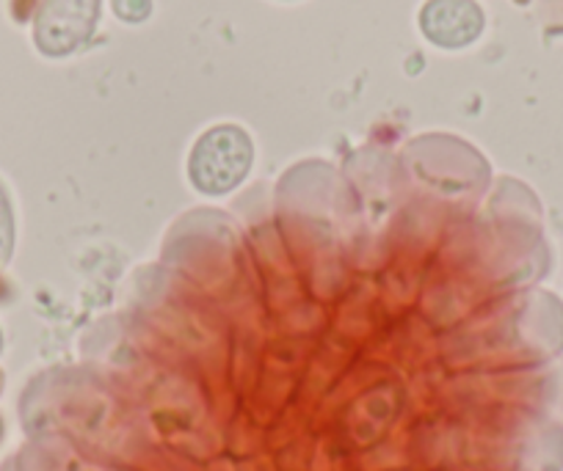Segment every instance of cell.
<instances>
[{"label": "cell", "instance_id": "6da1fadb", "mask_svg": "<svg viewBox=\"0 0 563 471\" xmlns=\"http://www.w3.org/2000/svg\"><path fill=\"white\" fill-rule=\"evenodd\" d=\"M252 144L238 127H216L191 152V180L205 193H224L246 177Z\"/></svg>", "mask_w": 563, "mask_h": 471}, {"label": "cell", "instance_id": "7a4b0ae2", "mask_svg": "<svg viewBox=\"0 0 563 471\" xmlns=\"http://www.w3.org/2000/svg\"><path fill=\"white\" fill-rule=\"evenodd\" d=\"M100 0H45L36 20V42L51 56L75 51L91 34Z\"/></svg>", "mask_w": 563, "mask_h": 471}, {"label": "cell", "instance_id": "3957f363", "mask_svg": "<svg viewBox=\"0 0 563 471\" xmlns=\"http://www.w3.org/2000/svg\"><path fill=\"white\" fill-rule=\"evenodd\" d=\"M484 29L478 7L470 0H434L422 12V31L431 42L445 47H462Z\"/></svg>", "mask_w": 563, "mask_h": 471}, {"label": "cell", "instance_id": "277c9868", "mask_svg": "<svg viewBox=\"0 0 563 471\" xmlns=\"http://www.w3.org/2000/svg\"><path fill=\"white\" fill-rule=\"evenodd\" d=\"M9 248H12V221H9V208L0 197V259L9 257Z\"/></svg>", "mask_w": 563, "mask_h": 471}]
</instances>
